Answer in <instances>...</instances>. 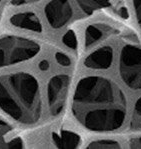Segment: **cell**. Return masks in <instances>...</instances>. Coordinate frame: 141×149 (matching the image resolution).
<instances>
[{"label": "cell", "mask_w": 141, "mask_h": 149, "mask_svg": "<svg viewBox=\"0 0 141 149\" xmlns=\"http://www.w3.org/2000/svg\"><path fill=\"white\" fill-rule=\"evenodd\" d=\"M72 113L83 128L92 132H114L123 126L127 101L111 79L86 76L79 80L72 98Z\"/></svg>", "instance_id": "1"}, {"label": "cell", "mask_w": 141, "mask_h": 149, "mask_svg": "<svg viewBox=\"0 0 141 149\" xmlns=\"http://www.w3.org/2000/svg\"><path fill=\"white\" fill-rule=\"evenodd\" d=\"M0 110L20 124L37 123L42 113L38 80L24 71L1 75Z\"/></svg>", "instance_id": "2"}, {"label": "cell", "mask_w": 141, "mask_h": 149, "mask_svg": "<svg viewBox=\"0 0 141 149\" xmlns=\"http://www.w3.org/2000/svg\"><path fill=\"white\" fill-rule=\"evenodd\" d=\"M41 50L37 41L17 35L0 37V68L15 65L34 58Z\"/></svg>", "instance_id": "3"}, {"label": "cell", "mask_w": 141, "mask_h": 149, "mask_svg": "<svg viewBox=\"0 0 141 149\" xmlns=\"http://www.w3.org/2000/svg\"><path fill=\"white\" fill-rule=\"evenodd\" d=\"M119 74L130 89H141V46L126 44L119 56Z\"/></svg>", "instance_id": "4"}, {"label": "cell", "mask_w": 141, "mask_h": 149, "mask_svg": "<svg viewBox=\"0 0 141 149\" xmlns=\"http://www.w3.org/2000/svg\"><path fill=\"white\" fill-rule=\"evenodd\" d=\"M70 81L71 79L67 74L54 75L49 79L47 84V101L52 116H58L64 109Z\"/></svg>", "instance_id": "5"}, {"label": "cell", "mask_w": 141, "mask_h": 149, "mask_svg": "<svg viewBox=\"0 0 141 149\" xmlns=\"http://www.w3.org/2000/svg\"><path fill=\"white\" fill-rule=\"evenodd\" d=\"M44 13L47 22L53 29L66 25L73 16L69 0H50L45 6Z\"/></svg>", "instance_id": "6"}, {"label": "cell", "mask_w": 141, "mask_h": 149, "mask_svg": "<svg viewBox=\"0 0 141 149\" xmlns=\"http://www.w3.org/2000/svg\"><path fill=\"white\" fill-rule=\"evenodd\" d=\"M114 59V51L111 46H102L91 52L84 60V66L88 69L106 70L111 67Z\"/></svg>", "instance_id": "7"}, {"label": "cell", "mask_w": 141, "mask_h": 149, "mask_svg": "<svg viewBox=\"0 0 141 149\" xmlns=\"http://www.w3.org/2000/svg\"><path fill=\"white\" fill-rule=\"evenodd\" d=\"M10 24L14 27L32 32H42V23L39 17L32 11H24L12 15L9 19Z\"/></svg>", "instance_id": "8"}, {"label": "cell", "mask_w": 141, "mask_h": 149, "mask_svg": "<svg viewBox=\"0 0 141 149\" xmlns=\"http://www.w3.org/2000/svg\"><path fill=\"white\" fill-rule=\"evenodd\" d=\"M13 131L12 126L0 119V148L19 149L24 147L22 138L15 135Z\"/></svg>", "instance_id": "9"}, {"label": "cell", "mask_w": 141, "mask_h": 149, "mask_svg": "<svg viewBox=\"0 0 141 149\" xmlns=\"http://www.w3.org/2000/svg\"><path fill=\"white\" fill-rule=\"evenodd\" d=\"M51 138L54 146L60 149H74L81 143L80 136L68 129H61L58 132H54Z\"/></svg>", "instance_id": "10"}, {"label": "cell", "mask_w": 141, "mask_h": 149, "mask_svg": "<svg viewBox=\"0 0 141 149\" xmlns=\"http://www.w3.org/2000/svg\"><path fill=\"white\" fill-rule=\"evenodd\" d=\"M110 26L103 24H91L85 31V47L90 48L96 43L100 42L110 34Z\"/></svg>", "instance_id": "11"}, {"label": "cell", "mask_w": 141, "mask_h": 149, "mask_svg": "<svg viewBox=\"0 0 141 149\" xmlns=\"http://www.w3.org/2000/svg\"><path fill=\"white\" fill-rule=\"evenodd\" d=\"M81 10L86 14H92L104 8L111 0H75Z\"/></svg>", "instance_id": "12"}, {"label": "cell", "mask_w": 141, "mask_h": 149, "mask_svg": "<svg viewBox=\"0 0 141 149\" xmlns=\"http://www.w3.org/2000/svg\"><path fill=\"white\" fill-rule=\"evenodd\" d=\"M88 149H116L120 148L119 142L113 139H100L92 141L88 144Z\"/></svg>", "instance_id": "13"}, {"label": "cell", "mask_w": 141, "mask_h": 149, "mask_svg": "<svg viewBox=\"0 0 141 149\" xmlns=\"http://www.w3.org/2000/svg\"><path fill=\"white\" fill-rule=\"evenodd\" d=\"M131 125L134 129H141V96L137 99L134 106Z\"/></svg>", "instance_id": "14"}, {"label": "cell", "mask_w": 141, "mask_h": 149, "mask_svg": "<svg viewBox=\"0 0 141 149\" xmlns=\"http://www.w3.org/2000/svg\"><path fill=\"white\" fill-rule=\"evenodd\" d=\"M62 42L65 46H67L70 49H76L77 45V37H76V34L73 30H69L67 31L66 33L63 35L62 37Z\"/></svg>", "instance_id": "15"}, {"label": "cell", "mask_w": 141, "mask_h": 149, "mask_svg": "<svg viewBox=\"0 0 141 149\" xmlns=\"http://www.w3.org/2000/svg\"><path fill=\"white\" fill-rule=\"evenodd\" d=\"M55 59L57 61V63L61 66H69L71 64V59L67 56L66 54L62 53V52H57L55 54Z\"/></svg>", "instance_id": "16"}, {"label": "cell", "mask_w": 141, "mask_h": 149, "mask_svg": "<svg viewBox=\"0 0 141 149\" xmlns=\"http://www.w3.org/2000/svg\"><path fill=\"white\" fill-rule=\"evenodd\" d=\"M132 2L134 11H135L136 19H137L138 25L141 28V0H132Z\"/></svg>", "instance_id": "17"}, {"label": "cell", "mask_w": 141, "mask_h": 149, "mask_svg": "<svg viewBox=\"0 0 141 149\" xmlns=\"http://www.w3.org/2000/svg\"><path fill=\"white\" fill-rule=\"evenodd\" d=\"M129 146H130V148L133 149H141V136L130 139Z\"/></svg>", "instance_id": "18"}, {"label": "cell", "mask_w": 141, "mask_h": 149, "mask_svg": "<svg viewBox=\"0 0 141 149\" xmlns=\"http://www.w3.org/2000/svg\"><path fill=\"white\" fill-rule=\"evenodd\" d=\"M117 13L119 14V16H121L123 19H127V18L129 17L128 11H127L125 6H120V7L117 9Z\"/></svg>", "instance_id": "19"}, {"label": "cell", "mask_w": 141, "mask_h": 149, "mask_svg": "<svg viewBox=\"0 0 141 149\" xmlns=\"http://www.w3.org/2000/svg\"><path fill=\"white\" fill-rule=\"evenodd\" d=\"M34 1H38V0H11V5L14 6H20V5H24L26 3L29 2H34Z\"/></svg>", "instance_id": "20"}, {"label": "cell", "mask_w": 141, "mask_h": 149, "mask_svg": "<svg viewBox=\"0 0 141 149\" xmlns=\"http://www.w3.org/2000/svg\"><path fill=\"white\" fill-rule=\"evenodd\" d=\"M50 67V64L48 62V60H46V59H44V60H41L38 64V68H39L41 71H47L49 69Z\"/></svg>", "instance_id": "21"}, {"label": "cell", "mask_w": 141, "mask_h": 149, "mask_svg": "<svg viewBox=\"0 0 141 149\" xmlns=\"http://www.w3.org/2000/svg\"><path fill=\"white\" fill-rule=\"evenodd\" d=\"M1 1H3V0H0V2H1Z\"/></svg>", "instance_id": "22"}]
</instances>
